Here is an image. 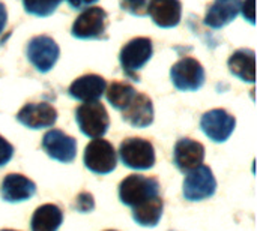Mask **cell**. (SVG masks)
<instances>
[{
	"mask_svg": "<svg viewBox=\"0 0 257 231\" xmlns=\"http://www.w3.org/2000/svg\"><path fill=\"white\" fill-rule=\"evenodd\" d=\"M158 195L160 182L155 177L131 174L125 177L119 185V198L128 207H136L137 204Z\"/></svg>",
	"mask_w": 257,
	"mask_h": 231,
	"instance_id": "1",
	"label": "cell"
},
{
	"mask_svg": "<svg viewBox=\"0 0 257 231\" xmlns=\"http://www.w3.org/2000/svg\"><path fill=\"white\" fill-rule=\"evenodd\" d=\"M75 120L80 131L90 138H101L110 128V117L99 101L81 104L75 110Z\"/></svg>",
	"mask_w": 257,
	"mask_h": 231,
	"instance_id": "2",
	"label": "cell"
},
{
	"mask_svg": "<svg viewBox=\"0 0 257 231\" xmlns=\"http://www.w3.org/2000/svg\"><path fill=\"white\" fill-rule=\"evenodd\" d=\"M154 54V45L149 38H134L126 42L119 54V62L123 72L134 81H139L137 72L151 60Z\"/></svg>",
	"mask_w": 257,
	"mask_h": 231,
	"instance_id": "3",
	"label": "cell"
},
{
	"mask_svg": "<svg viewBox=\"0 0 257 231\" xmlns=\"http://www.w3.org/2000/svg\"><path fill=\"white\" fill-rule=\"evenodd\" d=\"M119 156L125 167L133 170H149L155 165V149L143 138H126L120 143Z\"/></svg>",
	"mask_w": 257,
	"mask_h": 231,
	"instance_id": "4",
	"label": "cell"
},
{
	"mask_svg": "<svg viewBox=\"0 0 257 231\" xmlns=\"http://www.w3.org/2000/svg\"><path fill=\"white\" fill-rule=\"evenodd\" d=\"M84 165L95 174H110L117 165L116 150L111 143L102 138H95L84 149Z\"/></svg>",
	"mask_w": 257,
	"mask_h": 231,
	"instance_id": "5",
	"label": "cell"
},
{
	"mask_svg": "<svg viewBox=\"0 0 257 231\" xmlns=\"http://www.w3.org/2000/svg\"><path fill=\"white\" fill-rule=\"evenodd\" d=\"M108 26V14L99 8H87L72 24L71 33L77 39H104Z\"/></svg>",
	"mask_w": 257,
	"mask_h": 231,
	"instance_id": "6",
	"label": "cell"
},
{
	"mask_svg": "<svg viewBox=\"0 0 257 231\" xmlns=\"http://www.w3.org/2000/svg\"><path fill=\"white\" fill-rule=\"evenodd\" d=\"M173 86L181 92H196L205 84V69L193 57H182L170 69Z\"/></svg>",
	"mask_w": 257,
	"mask_h": 231,
	"instance_id": "7",
	"label": "cell"
},
{
	"mask_svg": "<svg viewBox=\"0 0 257 231\" xmlns=\"http://www.w3.org/2000/svg\"><path fill=\"white\" fill-rule=\"evenodd\" d=\"M217 191V180L208 165H200L187 173L182 194L188 201H202L211 198Z\"/></svg>",
	"mask_w": 257,
	"mask_h": 231,
	"instance_id": "8",
	"label": "cell"
},
{
	"mask_svg": "<svg viewBox=\"0 0 257 231\" xmlns=\"http://www.w3.org/2000/svg\"><path fill=\"white\" fill-rule=\"evenodd\" d=\"M26 53L29 62L36 68V71L45 74L51 71L56 65L60 56V48L53 38L47 35H39L29 41Z\"/></svg>",
	"mask_w": 257,
	"mask_h": 231,
	"instance_id": "9",
	"label": "cell"
},
{
	"mask_svg": "<svg viewBox=\"0 0 257 231\" xmlns=\"http://www.w3.org/2000/svg\"><path fill=\"white\" fill-rule=\"evenodd\" d=\"M236 126V119L223 108L206 111L200 119V128L214 143H224L230 138Z\"/></svg>",
	"mask_w": 257,
	"mask_h": 231,
	"instance_id": "10",
	"label": "cell"
},
{
	"mask_svg": "<svg viewBox=\"0 0 257 231\" xmlns=\"http://www.w3.org/2000/svg\"><path fill=\"white\" fill-rule=\"evenodd\" d=\"M44 152L54 161L69 164L77 156V141L60 129L48 131L42 138Z\"/></svg>",
	"mask_w": 257,
	"mask_h": 231,
	"instance_id": "11",
	"label": "cell"
},
{
	"mask_svg": "<svg viewBox=\"0 0 257 231\" xmlns=\"http://www.w3.org/2000/svg\"><path fill=\"white\" fill-rule=\"evenodd\" d=\"M17 120L29 129H45L56 123L57 111L48 102L26 104L17 113Z\"/></svg>",
	"mask_w": 257,
	"mask_h": 231,
	"instance_id": "12",
	"label": "cell"
},
{
	"mask_svg": "<svg viewBox=\"0 0 257 231\" xmlns=\"http://www.w3.org/2000/svg\"><path fill=\"white\" fill-rule=\"evenodd\" d=\"M205 146L191 138H181L175 144L173 162L182 173H188L203 164Z\"/></svg>",
	"mask_w": 257,
	"mask_h": 231,
	"instance_id": "13",
	"label": "cell"
},
{
	"mask_svg": "<svg viewBox=\"0 0 257 231\" xmlns=\"http://www.w3.org/2000/svg\"><path fill=\"white\" fill-rule=\"evenodd\" d=\"M146 14L161 29H172L181 23L182 3L179 0H151Z\"/></svg>",
	"mask_w": 257,
	"mask_h": 231,
	"instance_id": "14",
	"label": "cell"
},
{
	"mask_svg": "<svg viewBox=\"0 0 257 231\" xmlns=\"http://www.w3.org/2000/svg\"><path fill=\"white\" fill-rule=\"evenodd\" d=\"M122 119L133 128H148L154 122V104L145 93H136L122 110Z\"/></svg>",
	"mask_w": 257,
	"mask_h": 231,
	"instance_id": "15",
	"label": "cell"
},
{
	"mask_svg": "<svg viewBox=\"0 0 257 231\" xmlns=\"http://www.w3.org/2000/svg\"><path fill=\"white\" fill-rule=\"evenodd\" d=\"M0 194L2 198L8 203H20L32 198L36 194V185L33 180L23 174L11 173L2 180Z\"/></svg>",
	"mask_w": 257,
	"mask_h": 231,
	"instance_id": "16",
	"label": "cell"
},
{
	"mask_svg": "<svg viewBox=\"0 0 257 231\" xmlns=\"http://www.w3.org/2000/svg\"><path fill=\"white\" fill-rule=\"evenodd\" d=\"M107 89V81L96 74H87L75 81L68 89V93L71 98L83 102H90V101H98Z\"/></svg>",
	"mask_w": 257,
	"mask_h": 231,
	"instance_id": "17",
	"label": "cell"
},
{
	"mask_svg": "<svg viewBox=\"0 0 257 231\" xmlns=\"http://www.w3.org/2000/svg\"><path fill=\"white\" fill-rule=\"evenodd\" d=\"M242 0H214L206 11L205 24L211 29H223L241 12Z\"/></svg>",
	"mask_w": 257,
	"mask_h": 231,
	"instance_id": "18",
	"label": "cell"
},
{
	"mask_svg": "<svg viewBox=\"0 0 257 231\" xmlns=\"http://www.w3.org/2000/svg\"><path fill=\"white\" fill-rule=\"evenodd\" d=\"M229 71L242 81L254 83L256 78V53L250 48L236 50L227 60Z\"/></svg>",
	"mask_w": 257,
	"mask_h": 231,
	"instance_id": "19",
	"label": "cell"
},
{
	"mask_svg": "<svg viewBox=\"0 0 257 231\" xmlns=\"http://www.w3.org/2000/svg\"><path fill=\"white\" fill-rule=\"evenodd\" d=\"M63 213L56 204H42L32 216V231H57L62 225Z\"/></svg>",
	"mask_w": 257,
	"mask_h": 231,
	"instance_id": "20",
	"label": "cell"
},
{
	"mask_svg": "<svg viewBox=\"0 0 257 231\" xmlns=\"http://www.w3.org/2000/svg\"><path fill=\"white\" fill-rule=\"evenodd\" d=\"M163 209L164 203L160 195L149 198L133 207V219L142 227H155L163 216Z\"/></svg>",
	"mask_w": 257,
	"mask_h": 231,
	"instance_id": "21",
	"label": "cell"
},
{
	"mask_svg": "<svg viewBox=\"0 0 257 231\" xmlns=\"http://www.w3.org/2000/svg\"><path fill=\"white\" fill-rule=\"evenodd\" d=\"M136 89L123 81H113L108 89H105V95H107V101L111 104L113 108L122 111L134 98L136 95Z\"/></svg>",
	"mask_w": 257,
	"mask_h": 231,
	"instance_id": "22",
	"label": "cell"
},
{
	"mask_svg": "<svg viewBox=\"0 0 257 231\" xmlns=\"http://www.w3.org/2000/svg\"><path fill=\"white\" fill-rule=\"evenodd\" d=\"M62 0H23L24 11L35 17H50Z\"/></svg>",
	"mask_w": 257,
	"mask_h": 231,
	"instance_id": "23",
	"label": "cell"
},
{
	"mask_svg": "<svg viewBox=\"0 0 257 231\" xmlns=\"http://www.w3.org/2000/svg\"><path fill=\"white\" fill-rule=\"evenodd\" d=\"M148 3H149V0H120V8L123 11L130 12L131 15L142 17L146 14Z\"/></svg>",
	"mask_w": 257,
	"mask_h": 231,
	"instance_id": "24",
	"label": "cell"
},
{
	"mask_svg": "<svg viewBox=\"0 0 257 231\" xmlns=\"http://www.w3.org/2000/svg\"><path fill=\"white\" fill-rule=\"evenodd\" d=\"M74 207L81 213H89L95 209V200L90 192H80L75 198Z\"/></svg>",
	"mask_w": 257,
	"mask_h": 231,
	"instance_id": "25",
	"label": "cell"
},
{
	"mask_svg": "<svg viewBox=\"0 0 257 231\" xmlns=\"http://www.w3.org/2000/svg\"><path fill=\"white\" fill-rule=\"evenodd\" d=\"M14 156V146L0 135V167L6 165Z\"/></svg>",
	"mask_w": 257,
	"mask_h": 231,
	"instance_id": "26",
	"label": "cell"
},
{
	"mask_svg": "<svg viewBox=\"0 0 257 231\" xmlns=\"http://www.w3.org/2000/svg\"><path fill=\"white\" fill-rule=\"evenodd\" d=\"M241 11L244 18L250 24H254V0H244L241 3Z\"/></svg>",
	"mask_w": 257,
	"mask_h": 231,
	"instance_id": "27",
	"label": "cell"
},
{
	"mask_svg": "<svg viewBox=\"0 0 257 231\" xmlns=\"http://www.w3.org/2000/svg\"><path fill=\"white\" fill-rule=\"evenodd\" d=\"M98 0H68L69 6L74 8V9H83V8H87L93 3H96Z\"/></svg>",
	"mask_w": 257,
	"mask_h": 231,
	"instance_id": "28",
	"label": "cell"
},
{
	"mask_svg": "<svg viewBox=\"0 0 257 231\" xmlns=\"http://www.w3.org/2000/svg\"><path fill=\"white\" fill-rule=\"evenodd\" d=\"M6 20H8V12H6V6L3 3H0V33L5 30L6 27Z\"/></svg>",
	"mask_w": 257,
	"mask_h": 231,
	"instance_id": "29",
	"label": "cell"
},
{
	"mask_svg": "<svg viewBox=\"0 0 257 231\" xmlns=\"http://www.w3.org/2000/svg\"><path fill=\"white\" fill-rule=\"evenodd\" d=\"M0 231H17V230H0Z\"/></svg>",
	"mask_w": 257,
	"mask_h": 231,
	"instance_id": "30",
	"label": "cell"
},
{
	"mask_svg": "<svg viewBox=\"0 0 257 231\" xmlns=\"http://www.w3.org/2000/svg\"><path fill=\"white\" fill-rule=\"evenodd\" d=\"M105 231H114V230H105Z\"/></svg>",
	"mask_w": 257,
	"mask_h": 231,
	"instance_id": "31",
	"label": "cell"
}]
</instances>
